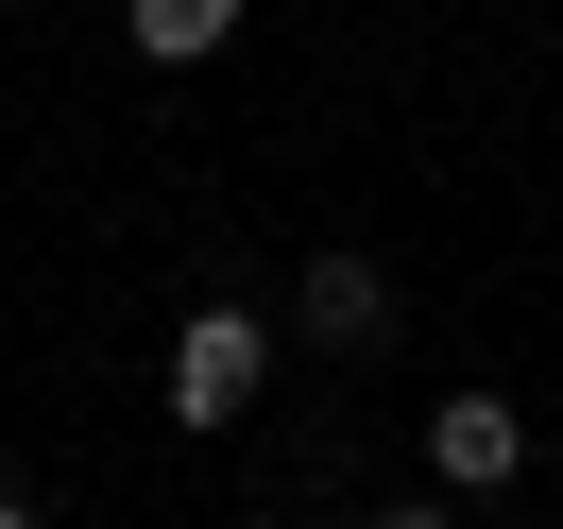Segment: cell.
<instances>
[{"mask_svg": "<svg viewBox=\"0 0 563 529\" xmlns=\"http://www.w3.org/2000/svg\"><path fill=\"white\" fill-rule=\"evenodd\" d=\"M256 393H274V324H256L240 290H206V308L172 324V427L222 444V427H256Z\"/></svg>", "mask_w": 563, "mask_h": 529, "instance_id": "obj_1", "label": "cell"}, {"mask_svg": "<svg viewBox=\"0 0 563 529\" xmlns=\"http://www.w3.org/2000/svg\"><path fill=\"white\" fill-rule=\"evenodd\" d=\"M529 478V410L512 393H444L427 410V495H512Z\"/></svg>", "mask_w": 563, "mask_h": 529, "instance_id": "obj_2", "label": "cell"}, {"mask_svg": "<svg viewBox=\"0 0 563 529\" xmlns=\"http://www.w3.org/2000/svg\"><path fill=\"white\" fill-rule=\"evenodd\" d=\"M290 324H308L324 359L393 342V274H376V256H308V274H290Z\"/></svg>", "mask_w": 563, "mask_h": 529, "instance_id": "obj_3", "label": "cell"}, {"mask_svg": "<svg viewBox=\"0 0 563 529\" xmlns=\"http://www.w3.org/2000/svg\"><path fill=\"white\" fill-rule=\"evenodd\" d=\"M240 18H256V0H120V35H137L154 69H206V52H240Z\"/></svg>", "mask_w": 563, "mask_h": 529, "instance_id": "obj_4", "label": "cell"}, {"mask_svg": "<svg viewBox=\"0 0 563 529\" xmlns=\"http://www.w3.org/2000/svg\"><path fill=\"white\" fill-rule=\"evenodd\" d=\"M0 529H52V513H35V495H0Z\"/></svg>", "mask_w": 563, "mask_h": 529, "instance_id": "obj_5", "label": "cell"}, {"mask_svg": "<svg viewBox=\"0 0 563 529\" xmlns=\"http://www.w3.org/2000/svg\"><path fill=\"white\" fill-rule=\"evenodd\" d=\"M188 529H256V513H188Z\"/></svg>", "mask_w": 563, "mask_h": 529, "instance_id": "obj_6", "label": "cell"}]
</instances>
